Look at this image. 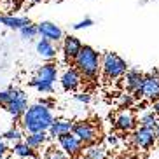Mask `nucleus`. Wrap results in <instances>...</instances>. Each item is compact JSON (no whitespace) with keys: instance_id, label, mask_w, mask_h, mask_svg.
Returning <instances> with one entry per match:
<instances>
[{"instance_id":"nucleus-30","label":"nucleus","mask_w":159,"mask_h":159,"mask_svg":"<svg viewBox=\"0 0 159 159\" xmlns=\"http://www.w3.org/2000/svg\"><path fill=\"white\" fill-rule=\"evenodd\" d=\"M105 147H117V145H119V136L116 135V133H110V135H107L105 136Z\"/></svg>"},{"instance_id":"nucleus-19","label":"nucleus","mask_w":159,"mask_h":159,"mask_svg":"<svg viewBox=\"0 0 159 159\" xmlns=\"http://www.w3.org/2000/svg\"><path fill=\"white\" fill-rule=\"evenodd\" d=\"M47 140H49L47 131H40V133H32V135H26L23 142L28 145V147H32L33 150H37V149H40V147H44V145L47 143Z\"/></svg>"},{"instance_id":"nucleus-4","label":"nucleus","mask_w":159,"mask_h":159,"mask_svg":"<svg viewBox=\"0 0 159 159\" xmlns=\"http://www.w3.org/2000/svg\"><path fill=\"white\" fill-rule=\"evenodd\" d=\"M72 135L77 136L84 147H89V145H94L98 140V128L91 121H84V119L75 121L74 126H72Z\"/></svg>"},{"instance_id":"nucleus-6","label":"nucleus","mask_w":159,"mask_h":159,"mask_svg":"<svg viewBox=\"0 0 159 159\" xmlns=\"http://www.w3.org/2000/svg\"><path fill=\"white\" fill-rule=\"evenodd\" d=\"M131 142L135 145L136 149H142V150H149L152 149L157 142L156 138V131L154 129H149V128H136L131 135Z\"/></svg>"},{"instance_id":"nucleus-1","label":"nucleus","mask_w":159,"mask_h":159,"mask_svg":"<svg viewBox=\"0 0 159 159\" xmlns=\"http://www.w3.org/2000/svg\"><path fill=\"white\" fill-rule=\"evenodd\" d=\"M52 121H54V116H52L51 108L46 107L40 102L33 103V105H28V108L21 116V126H23V131L26 135L47 131L51 128Z\"/></svg>"},{"instance_id":"nucleus-24","label":"nucleus","mask_w":159,"mask_h":159,"mask_svg":"<svg viewBox=\"0 0 159 159\" xmlns=\"http://www.w3.org/2000/svg\"><path fill=\"white\" fill-rule=\"evenodd\" d=\"M19 35H21V39H25V40H32L33 37H37L39 35L37 25H26L25 28L19 30Z\"/></svg>"},{"instance_id":"nucleus-20","label":"nucleus","mask_w":159,"mask_h":159,"mask_svg":"<svg viewBox=\"0 0 159 159\" xmlns=\"http://www.w3.org/2000/svg\"><path fill=\"white\" fill-rule=\"evenodd\" d=\"M11 152L18 156L19 159H28V157H37V150H33L32 147L25 143V142H18L11 147Z\"/></svg>"},{"instance_id":"nucleus-25","label":"nucleus","mask_w":159,"mask_h":159,"mask_svg":"<svg viewBox=\"0 0 159 159\" xmlns=\"http://www.w3.org/2000/svg\"><path fill=\"white\" fill-rule=\"evenodd\" d=\"M28 86L33 89H37V93L40 94H52L54 93V86H47V84H39L37 80H28Z\"/></svg>"},{"instance_id":"nucleus-7","label":"nucleus","mask_w":159,"mask_h":159,"mask_svg":"<svg viewBox=\"0 0 159 159\" xmlns=\"http://www.w3.org/2000/svg\"><path fill=\"white\" fill-rule=\"evenodd\" d=\"M58 143H60V149L65 152L68 157H79L84 152V145L79 142L77 136H74L72 133H66V135L60 136L58 138Z\"/></svg>"},{"instance_id":"nucleus-37","label":"nucleus","mask_w":159,"mask_h":159,"mask_svg":"<svg viewBox=\"0 0 159 159\" xmlns=\"http://www.w3.org/2000/svg\"><path fill=\"white\" fill-rule=\"evenodd\" d=\"M0 108H2V105H0Z\"/></svg>"},{"instance_id":"nucleus-14","label":"nucleus","mask_w":159,"mask_h":159,"mask_svg":"<svg viewBox=\"0 0 159 159\" xmlns=\"http://www.w3.org/2000/svg\"><path fill=\"white\" fill-rule=\"evenodd\" d=\"M72 126H74V122L68 121V119H54L51 128L47 129L49 140H58L60 136L66 135V133H72Z\"/></svg>"},{"instance_id":"nucleus-35","label":"nucleus","mask_w":159,"mask_h":159,"mask_svg":"<svg viewBox=\"0 0 159 159\" xmlns=\"http://www.w3.org/2000/svg\"><path fill=\"white\" fill-rule=\"evenodd\" d=\"M0 140H4V138H2V133H0Z\"/></svg>"},{"instance_id":"nucleus-5","label":"nucleus","mask_w":159,"mask_h":159,"mask_svg":"<svg viewBox=\"0 0 159 159\" xmlns=\"http://www.w3.org/2000/svg\"><path fill=\"white\" fill-rule=\"evenodd\" d=\"M142 98L147 102L159 100V70H150L145 74L143 84H142Z\"/></svg>"},{"instance_id":"nucleus-23","label":"nucleus","mask_w":159,"mask_h":159,"mask_svg":"<svg viewBox=\"0 0 159 159\" xmlns=\"http://www.w3.org/2000/svg\"><path fill=\"white\" fill-rule=\"evenodd\" d=\"M19 91H21V89L14 88V86H12V88H7V89H2V91H0V105L5 107L7 103H11L16 96H18Z\"/></svg>"},{"instance_id":"nucleus-16","label":"nucleus","mask_w":159,"mask_h":159,"mask_svg":"<svg viewBox=\"0 0 159 159\" xmlns=\"http://www.w3.org/2000/svg\"><path fill=\"white\" fill-rule=\"evenodd\" d=\"M35 49H37L39 56H42L44 60H47V61H52L58 54V49L54 47V44L46 40V39H40V40L35 44Z\"/></svg>"},{"instance_id":"nucleus-8","label":"nucleus","mask_w":159,"mask_h":159,"mask_svg":"<svg viewBox=\"0 0 159 159\" xmlns=\"http://www.w3.org/2000/svg\"><path fill=\"white\" fill-rule=\"evenodd\" d=\"M60 84L63 88V91H66V93H75L79 89V86L82 84V75L75 70L74 66H66L60 75Z\"/></svg>"},{"instance_id":"nucleus-22","label":"nucleus","mask_w":159,"mask_h":159,"mask_svg":"<svg viewBox=\"0 0 159 159\" xmlns=\"http://www.w3.org/2000/svg\"><path fill=\"white\" fill-rule=\"evenodd\" d=\"M159 117L156 116L152 110H143L140 114V128H149V129H156V124H157Z\"/></svg>"},{"instance_id":"nucleus-26","label":"nucleus","mask_w":159,"mask_h":159,"mask_svg":"<svg viewBox=\"0 0 159 159\" xmlns=\"http://www.w3.org/2000/svg\"><path fill=\"white\" fill-rule=\"evenodd\" d=\"M133 105H135V98H133L129 93L121 94V98H119V108H122V110H128V108H131Z\"/></svg>"},{"instance_id":"nucleus-36","label":"nucleus","mask_w":159,"mask_h":159,"mask_svg":"<svg viewBox=\"0 0 159 159\" xmlns=\"http://www.w3.org/2000/svg\"><path fill=\"white\" fill-rule=\"evenodd\" d=\"M28 159H37V157H28Z\"/></svg>"},{"instance_id":"nucleus-21","label":"nucleus","mask_w":159,"mask_h":159,"mask_svg":"<svg viewBox=\"0 0 159 159\" xmlns=\"http://www.w3.org/2000/svg\"><path fill=\"white\" fill-rule=\"evenodd\" d=\"M2 138H4L5 143L14 145V143H18V142L25 140V131L19 129V128H11V129H7L5 133H2Z\"/></svg>"},{"instance_id":"nucleus-13","label":"nucleus","mask_w":159,"mask_h":159,"mask_svg":"<svg viewBox=\"0 0 159 159\" xmlns=\"http://www.w3.org/2000/svg\"><path fill=\"white\" fill-rule=\"evenodd\" d=\"M114 128L117 131H122V133L133 131L136 128V117L133 116L131 110H121L114 119Z\"/></svg>"},{"instance_id":"nucleus-29","label":"nucleus","mask_w":159,"mask_h":159,"mask_svg":"<svg viewBox=\"0 0 159 159\" xmlns=\"http://www.w3.org/2000/svg\"><path fill=\"white\" fill-rule=\"evenodd\" d=\"M94 21L91 18H84V19H80V21H77V23L72 25V28L74 30H84V28H89V26H93Z\"/></svg>"},{"instance_id":"nucleus-12","label":"nucleus","mask_w":159,"mask_h":159,"mask_svg":"<svg viewBox=\"0 0 159 159\" xmlns=\"http://www.w3.org/2000/svg\"><path fill=\"white\" fill-rule=\"evenodd\" d=\"M61 51H63V58L65 61H74L79 54L80 47H82V42L79 40V37L75 35H65L63 40H61Z\"/></svg>"},{"instance_id":"nucleus-31","label":"nucleus","mask_w":159,"mask_h":159,"mask_svg":"<svg viewBox=\"0 0 159 159\" xmlns=\"http://www.w3.org/2000/svg\"><path fill=\"white\" fill-rule=\"evenodd\" d=\"M7 152H9V147H7V143H5L4 140H0V159H4Z\"/></svg>"},{"instance_id":"nucleus-27","label":"nucleus","mask_w":159,"mask_h":159,"mask_svg":"<svg viewBox=\"0 0 159 159\" xmlns=\"http://www.w3.org/2000/svg\"><path fill=\"white\" fill-rule=\"evenodd\" d=\"M46 159H70V157H68L61 149L51 147V149H47V152H46Z\"/></svg>"},{"instance_id":"nucleus-28","label":"nucleus","mask_w":159,"mask_h":159,"mask_svg":"<svg viewBox=\"0 0 159 159\" xmlns=\"http://www.w3.org/2000/svg\"><path fill=\"white\" fill-rule=\"evenodd\" d=\"M74 100H75V102H79V103L88 105V103H91L93 96H91V93H88V91H80V93H75L74 94Z\"/></svg>"},{"instance_id":"nucleus-38","label":"nucleus","mask_w":159,"mask_h":159,"mask_svg":"<svg viewBox=\"0 0 159 159\" xmlns=\"http://www.w3.org/2000/svg\"><path fill=\"white\" fill-rule=\"evenodd\" d=\"M0 16H2V14H0Z\"/></svg>"},{"instance_id":"nucleus-17","label":"nucleus","mask_w":159,"mask_h":159,"mask_svg":"<svg viewBox=\"0 0 159 159\" xmlns=\"http://www.w3.org/2000/svg\"><path fill=\"white\" fill-rule=\"evenodd\" d=\"M0 25H4V26H7V28L11 30H21L25 28L26 25H32V21H30L28 18H19V16H12V14H4L0 16Z\"/></svg>"},{"instance_id":"nucleus-3","label":"nucleus","mask_w":159,"mask_h":159,"mask_svg":"<svg viewBox=\"0 0 159 159\" xmlns=\"http://www.w3.org/2000/svg\"><path fill=\"white\" fill-rule=\"evenodd\" d=\"M128 70H129V68H128L126 60H122L117 52L107 51L102 56V60H100V72L110 80L124 77V74H126Z\"/></svg>"},{"instance_id":"nucleus-15","label":"nucleus","mask_w":159,"mask_h":159,"mask_svg":"<svg viewBox=\"0 0 159 159\" xmlns=\"http://www.w3.org/2000/svg\"><path fill=\"white\" fill-rule=\"evenodd\" d=\"M143 77L145 74H142L140 70H128L124 74V86H126L128 93H135L138 89H142V84H143Z\"/></svg>"},{"instance_id":"nucleus-32","label":"nucleus","mask_w":159,"mask_h":159,"mask_svg":"<svg viewBox=\"0 0 159 159\" xmlns=\"http://www.w3.org/2000/svg\"><path fill=\"white\" fill-rule=\"evenodd\" d=\"M150 108H152V112H154L156 116L159 117V100H156V102H152V107H150Z\"/></svg>"},{"instance_id":"nucleus-33","label":"nucleus","mask_w":159,"mask_h":159,"mask_svg":"<svg viewBox=\"0 0 159 159\" xmlns=\"http://www.w3.org/2000/svg\"><path fill=\"white\" fill-rule=\"evenodd\" d=\"M156 138H157V140H159V119H157V124H156Z\"/></svg>"},{"instance_id":"nucleus-10","label":"nucleus","mask_w":159,"mask_h":159,"mask_svg":"<svg viewBox=\"0 0 159 159\" xmlns=\"http://www.w3.org/2000/svg\"><path fill=\"white\" fill-rule=\"evenodd\" d=\"M2 108H4L7 114H11L14 121H18V119H21V116L25 114V110L28 108V94L21 89V91L18 93V96H16L11 103H7L5 107H2Z\"/></svg>"},{"instance_id":"nucleus-18","label":"nucleus","mask_w":159,"mask_h":159,"mask_svg":"<svg viewBox=\"0 0 159 159\" xmlns=\"http://www.w3.org/2000/svg\"><path fill=\"white\" fill-rule=\"evenodd\" d=\"M82 159H107L108 157V150L105 145L94 143L89 145V147H84V152H82Z\"/></svg>"},{"instance_id":"nucleus-9","label":"nucleus","mask_w":159,"mask_h":159,"mask_svg":"<svg viewBox=\"0 0 159 159\" xmlns=\"http://www.w3.org/2000/svg\"><path fill=\"white\" fill-rule=\"evenodd\" d=\"M56 79H58V66L52 61H47L42 66H39L37 72H35V77H33V80H37L39 84H47V86H54Z\"/></svg>"},{"instance_id":"nucleus-2","label":"nucleus","mask_w":159,"mask_h":159,"mask_svg":"<svg viewBox=\"0 0 159 159\" xmlns=\"http://www.w3.org/2000/svg\"><path fill=\"white\" fill-rule=\"evenodd\" d=\"M100 52L91 46H82L80 47L77 58L74 60V68L82 75V79L94 80L100 74Z\"/></svg>"},{"instance_id":"nucleus-11","label":"nucleus","mask_w":159,"mask_h":159,"mask_svg":"<svg viewBox=\"0 0 159 159\" xmlns=\"http://www.w3.org/2000/svg\"><path fill=\"white\" fill-rule=\"evenodd\" d=\"M37 30H39V35H40V37L49 40V42H52V44L63 40V37H65L63 30H61L56 23H52V21H42V23H39Z\"/></svg>"},{"instance_id":"nucleus-34","label":"nucleus","mask_w":159,"mask_h":159,"mask_svg":"<svg viewBox=\"0 0 159 159\" xmlns=\"http://www.w3.org/2000/svg\"><path fill=\"white\" fill-rule=\"evenodd\" d=\"M30 4H40V2H44V0H28Z\"/></svg>"}]
</instances>
